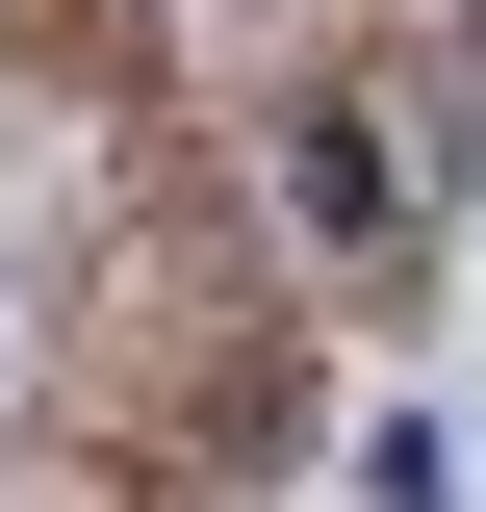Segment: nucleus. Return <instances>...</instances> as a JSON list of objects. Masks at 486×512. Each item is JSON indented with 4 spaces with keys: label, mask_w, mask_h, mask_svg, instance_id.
Segmentation results:
<instances>
[{
    "label": "nucleus",
    "mask_w": 486,
    "mask_h": 512,
    "mask_svg": "<svg viewBox=\"0 0 486 512\" xmlns=\"http://www.w3.org/2000/svg\"><path fill=\"white\" fill-rule=\"evenodd\" d=\"M282 205H307V231H333V256H384V231H410V154H384V128H333V103H307V128H282Z\"/></svg>",
    "instance_id": "nucleus-1"
}]
</instances>
